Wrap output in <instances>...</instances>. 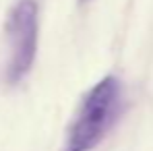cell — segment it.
<instances>
[{
  "label": "cell",
  "instance_id": "cell-1",
  "mask_svg": "<svg viewBox=\"0 0 153 151\" xmlns=\"http://www.w3.org/2000/svg\"><path fill=\"white\" fill-rule=\"evenodd\" d=\"M120 83L116 77H103L83 97L68 128L64 151H91L118 118Z\"/></svg>",
  "mask_w": 153,
  "mask_h": 151
},
{
  "label": "cell",
  "instance_id": "cell-2",
  "mask_svg": "<svg viewBox=\"0 0 153 151\" xmlns=\"http://www.w3.org/2000/svg\"><path fill=\"white\" fill-rule=\"evenodd\" d=\"M6 39H8V64L6 81L19 83L31 71L37 52V2L17 0L6 19Z\"/></svg>",
  "mask_w": 153,
  "mask_h": 151
},
{
  "label": "cell",
  "instance_id": "cell-3",
  "mask_svg": "<svg viewBox=\"0 0 153 151\" xmlns=\"http://www.w3.org/2000/svg\"><path fill=\"white\" fill-rule=\"evenodd\" d=\"M81 2H85V0H81Z\"/></svg>",
  "mask_w": 153,
  "mask_h": 151
}]
</instances>
